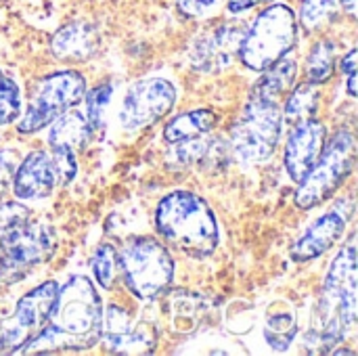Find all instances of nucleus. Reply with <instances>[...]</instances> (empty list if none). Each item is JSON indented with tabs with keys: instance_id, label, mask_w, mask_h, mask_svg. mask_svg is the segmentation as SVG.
Segmentation results:
<instances>
[{
	"instance_id": "1",
	"label": "nucleus",
	"mask_w": 358,
	"mask_h": 356,
	"mask_svg": "<svg viewBox=\"0 0 358 356\" xmlns=\"http://www.w3.org/2000/svg\"><path fill=\"white\" fill-rule=\"evenodd\" d=\"M103 302L94 283L76 275L59 287L55 308L46 325L15 355H46V353H78L94 348L101 342Z\"/></svg>"
},
{
	"instance_id": "2",
	"label": "nucleus",
	"mask_w": 358,
	"mask_h": 356,
	"mask_svg": "<svg viewBox=\"0 0 358 356\" xmlns=\"http://www.w3.org/2000/svg\"><path fill=\"white\" fill-rule=\"evenodd\" d=\"M157 235L193 258H208L220 243L214 210L203 197L191 191H172L155 208Z\"/></svg>"
},
{
	"instance_id": "3",
	"label": "nucleus",
	"mask_w": 358,
	"mask_h": 356,
	"mask_svg": "<svg viewBox=\"0 0 358 356\" xmlns=\"http://www.w3.org/2000/svg\"><path fill=\"white\" fill-rule=\"evenodd\" d=\"M358 271L357 248L350 239L342 252L334 258L325 283L321 302L317 308V327L313 336L321 350L338 346L355 327L358 313Z\"/></svg>"
},
{
	"instance_id": "4",
	"label": "nucleus",
	"mask_w": 358,
	"mask_h": 356,
	"mask_svg": "<svg viewBox=\"0 0 358 356\" xmlns=\"http://www.w3.org/2000/svg\"><path fill=\"white\" fill-rule=\"evenodd\" d=\"M117 269L130 294L138 300H157L174 281V260L155 237H132L117 252Z\"/></svg>"
},
{
	"instance_id": "5",
	"label": "nucleus",
	"mask_w": 358,
	"mask_h": 356,
	"mask_svg": "<svg viewBox=\"0 0 358 356\" xmlns=\"http://www.w3.org/2000/svg\"><path fill=\"white\" fill-rule=\"evenodd\" d=\"M59 248L50 225L21 220L0 233V290L19 283L36 266L48 262Z\"/></svg>"
},
{
	"instance_id": "6",
	"label": "nucleus",
	"mask_w": 358,
	"mask_h": 356,
	"mask_svg": "<svg viewBox=\"0 0 358 356\" xmlns=\"http://www.w3.org/2000/svg\"><path fill=\"white\" fill-rule=\"evenodd\" d=\"M298 40L296 13L285 4L264 8L243 31L237 57L252 71H264L275 61L285 57Z\"/></svg>"
},
{
	"instance_id": "7",
	"label": "nucleus",
	"mask_w": 358,
	"mask_h": 356,
	"mask_svg": "<svg viewBox=\"0 0 358 356\" xmlns=\"http://www.w3.org/2000/svg\"><path fill=\"white\" fill-rule=\"evenodd\" d=\"M357 162V138L350 130H338L323 147L310 172L298 183L294 204L298 210H313L338 193L352 174Z\"/></svg>"
},
{
	"instance_id": "8",
	"label": "nucleus",
	"mask_w": 358,
	"mask_h": 356,
	"mask_svg": "<svg viewBox=\"0 0 358 356\" xmlns=\"http://www.w3.org/2000/svg\"><path fill=\"white\" fill-rule=\"evenodd\" d=\"M283 111L277 101L250 97L231 130V157L241 164L268 159L281 138Z\"/></svg>"
},
{
	"instance_id": "9",
	"label": "nucleus",
	"mask_w": 358,
	"mask_h": 356,
	"mask_svg": "<svg viewBox=\"0 0 358 356\" xmlns=\"http://www.w3.org/2000/svg\"><path fill=\"white\" fill-rule=\"evenodd\" d=\"M84 92L86 80L80 71L61 69L40 78L17 124V130L21 134H31L50 126L59 115L76 107L84 99Z\"/></svg>"
},
{
	"instance_id": "10",
	"label": "nucleus",
	"mask_w": 358,
	"mask_h": 356,
	"mask_svg": "<svg viewBox=\"0 0 358 356\" xmlns=\"http://www.w3.org/2000/svg\"><path fill=\"white\" fill-rule=\"evenodd\" d=\"M176 97V86L166 78H147L136 82L122 103V128L128 132H138L157 124L174 109Z\"/></svg>"
},
{
	"instance_id": "11",
	"label": "nucleus",
	"mask_w": 358,
	"mask_h": 356,
	"mask_svg": "<svg viewBox=\"0 0 358 356\" xmlns=\"http://www.w3.org/2000/svg\"><path fill=\"white\" fill-rule=\"evenodd\" d=\"M57 296H59L57 281H44L31 292H27L23 298H19L13 321L0 334V355L17 353L46 325L55 308Z\"/></svg>"
},
{
	"instance_id": "12",
	"label": "nucleus",
	"mask_w": 358,
	"mask_h": 356,
	"mask_svg": "<svg viewBox=\"0 0 358 356\" xmlns=\"http://www.w3.org/2000/svg\"><path fill=\"white\" fill-rule=\"evenodd\" d=\"M101 342L105 350L113 355H151L157 336L151 325L136 321L126 308L113 304L103 313Z\"/></svg>"
},
{
	"instance_id": "13",
	"label": "nucleus",
	"mask_w": 358,
	"mask_h": 356,
	"mask_svg": "<svg viewBox=\"0 0 358 356\" xmlns=\"http://www.w3.org/2000/svg\"><path fill=\"white\" fill-rule=\"evenodd\" d=\"M325 141H327V128L323 122L315 118L294 126L283 155L285 172L294 183H300L310 172V168L315 166V162L319 159L325 147Z\"/></svg>"
},
{
	"instance_id": "14",
	"label": "nucleus",
	"mask_w": 358,
	"mask_h": 356,
	"mask_svg": "<svg viewBox=\"0 0 358 356\" xmlns=\"http://www.w3.org/2000/svg\"><path fill=\"white\" fill-rule=\"evenodd\" d=\"M241 38H243V29H239L237 25L216 27L214 31L206 34L193 44L189 52L191 65L203 73H216L227 69L237 57Z\"/></svg>"
},
{
	"instance_id": "15",
	"label": "nucleus",
	"mask_w": 358,
	"mask_h": 356,
	"mask_svg": "<svg viewBox=\"0 0 358 356\" xmlns=\"http://www.w3.org/2000/svg\"><path fill=\"white\" fill-rule=\"evenodd\" d=\"M61 187L50 153L31 151L15 168L13 191L19 199H46Z\"/></svg>"
},
{
	"instance_id": "16",
	"label": "nucleus",
	"mask_w": 358,
	"mask_h": 356,
	"mask_svg": "<svg viewBox=\"0 0 358 356\" xmlns=\"http://www.w3.org/2000/svg\"><path fill=\"white\" fill-rule=\"evenodd\" d=\"M346 227H348V218L342 216L338 210H331V212L319 216L306 229V233L292 245L289 258L298 264L321 258L325 252H329L344 237Z\"/></svg>"
},
{
	"instance_id": "17",
	"label": "nucleus",
	"mask_w": 358,
	"mask_h": 356,
	"mask_svg": "<svg viewBox=\"0 0 358 356\" xmlns=\"http://www.w3.org/2000/svg\"><path fill=\"white\" fill-rule=\"evenodd\" d=\"M101 46V34L86 21L63 25L50 38V52L63 63H84Z\"/></svg>"
},
{
	"instance_id": "18",
	"label": "nucleus",
	"mask_w": 358,
	"mask_h": 356,
	"mask_svg": "<svg viewBox=\"0 0 358 356\" xmlns=\"http://www.w3.org/2000/svg\"><path fill=\"white\" fill-rule=\"evenodd\" d=\"M227 159H231L229 143H222L220 138H210V134L170 143L168 162L178 168H222L227 166Z\"/></svg>"
},
{
	"instance_id": "19",
	"label": "nucleus",
	"mask_w": 358,
	"mask_h": 356,
	"mask_svg": "<svg viewBox=\"0 0 358 356\" xmlns=\"http://www.w3.org/2000/svg\"><path fill=\"white\" fill-rule=\"evenodd\" d=\"M92 130L80 111H65L50 124L48 143L50 147H67L71 151H82L92 138Z\"/></svg>"
},
{
	"instance_id": "20",
	"label": "nucleus",
	"mask_w": 358,
	"mask_h": 356,
	"mask_svg": "<svg viewBox=\"0 0 358 356\" xmlns=\"http://www.w3.org/2000/svg\"><path fill=\"white\" fill-rule=\"evenodd\" d=\"M296 76H298V63L294 57L285 55L262 71V78H258V82L252 88V97L279 101V97L294 86Z\"/></svg>"
},
{
	"instance_id": "21",
	"label": "nucleus",
	"mask_w": 358,
	"mask_h": 356,
	"mask_svg": "<svg viewBox=\"0 0 358 356\" xmlns=\"http://www.w3.org/2000/svg\"><path fill=\"white\" fill-rule=\"evenodd\" d=\"M218 124V115L212 109H193V111H185L174 115L166 128H164V138L168 143H178V141H189V138H197V136H206L210 134Z\"/></svg>"
},
{
	"instance_id": "22",
	"label": "nucleus",
	"mask_w": 358,
	"mask_h": 356,
	"mask_svg": "<svg viewBox=\"0 0 358 356\" xmlns=\"http://www.w3.org/2000/svg\"><path fill=\"white\" fill-rule=\"evenodd\" d=\"M340 13L355 17V0H302L298 19L300 25L313 34L329 25Z\"/></svg>"
},
{
	"instance_id": "23",
	"label": "nucleus",
	"mask_w": 358,
	"mask_h": 356,
	"mask_svg": "<svg viewBox=\"0 0 358 356\" xmlns=\"http://www.w3.org/2000/svg\"><path fill=\"white\" fill-rule=\"evenodd\" d=\"M289 97L285 101V107H283V113H285V120L289 124H300L304 120H310L317 115V109H319V86L317 84H310V82H302L294 88H289Z\"/></svg>"
},
{
	"instance_id": "24",
	"label": "nucleus",
	"mask_w": 358,
	"mask_h": 356,
	"mask_svg": "<svg viewBox=\"0 0 358 356\" xmlns=\"http://www.w3.org/2000/svg\"><path fill=\"white\" fill-rule=\"evenodd\" d=\"M336 71V44L331 40H319L306 57V82L325 84Z\"/></svg>"
},
{
	"instance_id": "25",
	"label": "nucleus",
	"mask_w": 358,
	"mask_h": 356,
	"mask_svg": "<svg viewBox=\"0 0 358 356\" xmlns=\"http://www.w3.org/2000/svg\"><path fill=\"white\" fill-rule=\"evenodd\" d=\"M298 334V323H296V315L285 311V313H273L266 319L264 325V338L268 342V346L277 353H285L294 338Z\"/></svg>"
},
{
	"instance_id": "26",
	"label": "nucleus",
	"mask_w": 358,
	"mask_h": 356,
	"mask_svg": "<svg viewBox=\"0 0 358 356\" xmlns=\"http://www.w3.org/2000/svg\"><path fill=\"white\" fill-rule=\"evenodd\" d=\"M90 269L96 285L103 290H111L117 271V250L111 243H101L90 258Z\"/></svg>"
},
{
	"instance_id": "27",
	"label": "nucleus",
	"mask_w": 358,
	"mask_h": 356,
	"mask_svg": "<svg viewBox=\"0 0 358 356\" xmlns=\"http://www.w3.org/2000/svg\"><path fill=\"white\" fill-rule=\"evenodd\" d=\"M109 101H111V84H99L88 92H84V103H86L84 118L92 132H96L103 126V115Z\"/></svg>"
},
{
	"instance_id": "28",
	"label": "nucleus",
	"mask_w": 358,
	"mask_h": 356,
	"mask_svg": "<svg viewBox=\"0 0 358 356\" xmlns=\"http://www.w3.org/2000/svg\"><path fill=\"white\" fill-rule=\"evenodd\" d=\"M21 115V90L13 78L0 69V126L15 122Z\"/></svg>"
},
{
	"instance_id": "29",
	"label": "nucleus",
	"mask_w": 358,
	"mask_h": 356,
	"mask_svg": "<svg viewBox=\"0 0 358 356\" xmlns=\"http://www.w3.org/2000/svg\"><path fill=\"white\" fill-rule=\"evenodd\" d=\"M50 157L57 168L61 187L73 183V178L78 176V153L67 147H50Z\"/></svg>"
},
{
	"instance_id": "30",
	"label": "nucleus",
	"mask_w": 358,
	"mask_h": 356,
	"mask_svg": "<svg viewBox=\"0 0 358 356\" xmlns=\"http://www.w3.org/2000/svg\"><path fill=\"white\" fill-rule=\"evenodd\" d=\"M222 4H224V0H176L178 10L191 19L212 17L222 8Z\"/></svg>"
},
{
	"instance_id": "31",
	"label": "nucleus",
	"mask_w": 358,
	"mask_h": 356,
	"mask_svg": "<svg viewBox=\"0 0 358 356\" xmlns=\"http://www.w3.org/2000/svg\"><path fill=\"white\" fill-rule=\"evenodd\" d=\"M15 168H17V157L13 151H0V197L6 193V189L13 185V176H15Z\"/></svg>"
},
{
	"instance_id": "32",
	"label": "nucleus",
	"mask_w": 358,
	"mask_h": 356,
	"mask_svg": "<svg viewBox=\"0 0 358 356\" xmlns=\"http://www.w3.org/2000/svg\"><path fill=\"white\" fill-rule=\"evenodd\" d=\"M27 218H29L27 208H23L19 204H6V206L0 208V231L21 222V220H27Z\"/></svg>"
},
{
	"instance_id": "33",
	"label": "nucleus",
	"mask_w": 358,
	"mask_h": 356,
	"mask_svg": "<svg viewBox=\"0 0 358 356\" xmlns=\"http://www.w3.org/2000/svg\"><path fill=\"white\" fill-rule=\"evenodd\" d=\"M357 67H358V50L352 48L342 59V73L346 76V88L350 97H357Z\"/></svg>"
},
{
	"instance_id": "34",
	"label": "nucleus",
	"mask_w": 358,
	"mask_h": 356,
	"mask_svg": "<svg viewBox=\"0 0 358 356\" xmlns=\"http://www.w3.org/2000/svg\"><path fill=\"white\" fill-rule=\"evenodd\" d=\"M260 2H266V0H227V6L231 13H243V10H248Z\"/></svg>"
}]
</instances>
